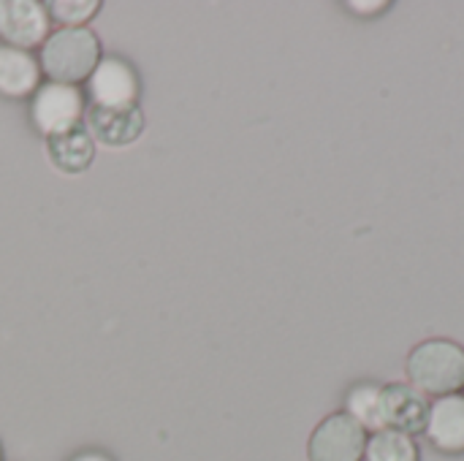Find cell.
Here are the masks:
<instances>
[{
	"label": "cell",
	"instance_id": "6da1fadb",
	"mask_svg": "<svg viewBox=\"0 0 464 461\" xmlns=\"http://www.w3.org/2000/svg\"><path fill=\"white\" fill-rule=\"evenodd\" d=\"M408 383L427 399H440L462 394L464 389V348L454 340L435 337L419 342L405 361Z\"/></svg>",
	"mask_w": 464,
	"mask_h": 461
},
{
	"label": "cell",
	"instance_id": "7a4b0ae2",
	"mask_svg": "<svg viewBox=\"0 0 464 461\" xmlns=\"http://www.w3.org/2000/svg\"><path fill=\"white\" fill-rule=\"evenodd\" d=\"M38 62L49 82L79 84L101 62V43L90 27H60L44 41Z\"/></svg>",
	"mask_w": 464,
	"mask_h": 461
},
{
	"label": "cell",
	"instance_id": "3957f363",
	"mask_svg": "<svg viewBox=\"0 0 464 461\" xmlns=\"http://www.w3.org/2000/svg\"><path fill=\"white\" fill-rule=\"evenodd\" d=\"M367 432L345 413L326 416L307 440L310 461H364Z\"/></svg>",
	"mask_w": 464,
	"mask_h": 461
},
{
	"label": "cell",
	"instance_id": "277c9868",
	"mask_svg": "<svg viewBox=\"0 0 464 461\" xmlns=\"http://www.w3.org/2000/svg\"><path fill=\"white\" fill-rule=\"evenodd\" d=\"M33 125L38 133L57 136L73 125H82L84 117V101L76 84H60V82H44L33 92V106H30Z\"/></svg>",
	"mask_w": 464,
	"mask_h": 461
},
{
	"label": "cell",
	"instance_id": "5b68a950",
	"mask_svg": "<svg viewBox=\"0 0 464 461\" xmlns=\"http://www.w3.org/2000/svg\"><path fill=\"white\" fill-rule=\"evenodd\" d=\"M0 38L14 49H33L49 38V11L35 0H0Z\"/></svg>",
	"mask_w": 464,
	"mask_h": 461
},
{
	"label": "cell",
	"instance_id": "8992f818",
	"mask_svg": "<svg viewBox=\"0 0 464 461\" xmlns=\"http://www.w3.org/2000/svg\"><path fill=\"white\" fill-rule=\"evenodd\" d=\"M84 128L90 130L95 144L120 149V147L133 144L141 136L144 114H141V109L136 103L133 106H114V109L92 103L84 111Z\"/></svg>",
	"mask_w": 464,
	"mask_h": 461
},
{
	"label": "cell",
	"instance_id": "52a82bcc",
	"mask_svg": "<svg viewBox=\"0 0 464 461\" xmlns=\"http://www.w3.org/2000/svg\"><path fill=\"white\" fill-rule=\"evenodd\" d=\"M90 98L95 106H133L139 95L136 71L120 57H101L92 76L87 79Z\"/></svg>",
	"mask_w": 464,
	"mask_h": 461
},
{
	"label": "cell",
	"instance_id": "ba28073f",
	"mask_svg": "<svg viewBox=\"0 0 464 461\" xmlns=\"http://www.w3.org/2000/svg\"><path fill=\"white\" fill-rule=\"evenodd\" d=\"M424 437L446 456L464 454V394H451L430 402Z\"/></svg>",
	"mask_w": 464,
	"mask_h": 461
},
{
	"label": "cell",
	"instance_id": "9c48e42d",
	"mask_svg": "<svg viewBox=\"0 0 464 461\" xmlns=\"http://www.w3.org/2000/svg\"><path fill=\"white\" fill-rule=\"evenodd\" d=\"M383 410H386V429L402 432L408 437L424 435L430 418V399L421 391H416L411 383L383 386Z\"/></svg>",
	"mask_w": 464,
	"mask_h": 461
},
{
	"label": "cell",
	"instance_id": "30bf717a",
	"mask_svg": "<svg viewBox=\"0 0 464 461\" xmlns=\"http://www.w3.org/2000/svg\"><path fill=\"white\" fill-rule=\"evenodd\" d=\"M41 87V62L14 46H0V95L27 98Z\"/></svg>",
	"mask_w": 464,
	"mask_h": 461
},
{
	"label": "cell",
	"instance_id": "8fae6325",
	"mask_svg": "<svg viewBox=\"0 0 464 461\" xmlns=\"http://www.w3.org/2000/svg\"><path fill=\"white\" fill-rule=\"evenodd\" d=\"M46 149H49L52 163L60 171H68V174L84 171L95 158V141H92L90 130L84 128V122L73 125V128H68V130H63L57 136H49Z\"/></svg>",
	"mask_w": 464,
	"mask_h": 461
},
{
	"label": "cell",
	"instance_id": "7c38bea8",
	"mask_svg": "<svg viewBox=\"0 0 464 461\" xmlns=\"http://www.w3.org/2000/svg\"><path fill=\"white\" fill-rule=\"evenodd\" d=\"M345 416H351L367 435L386 429V410H383V386L378 383H356L345 394Z\"/></svg>",
	"mask_w": 464,
	"mask_h": 461
},
{
	"label": "cell",
	"instance_id": "4fadbf2b",
	"mask_svg": "<svg viewBox=\"0 0 464 461\" xmlns=\"http://www.w3.org/2000/svg\"><path fill=\"white\" fill-rule=\"evenodd\" d=\"M364 461H421V456L413 437L394 429H383L367 437Z\"/></svg>",
	"mask_w": 464,
	"mask_h": 461
},
{
	"label": "cell",
	"instance_id": "5bb4252c",
	"mask_svg": "<svg viewBox=\"0 0 464 461\" xmlns=\"http://www.w3.org/2000/svg\"><path fill=\"white\" fill-rule=\"evenodd\" d=\"M101 8L98 0H52L46 3V11L54 22H60L63 27H84V22L90 16H95V11Z\"/></svg>",
	"mask_w": 464,
	"mask_h": 461
},
{
	"label": "cell",
	"instance_id": "9a60e30c",
	"mask_svg": "<svg viewBox=\"0 0 464 461\" xmlns=\"http://www.w3.org/2000/svg\"><path fill=\"white\" fill-rule=\"evenodd\" d=\"M392 3H386V0H351L348 3V8L351 11H356L359 16H375V14H381V11H386Z\"/></svg>",
	"mask_w": 464,
	"mask_h": 461
},
{
	"label": "cell",
	"instance_id": "2e32d148",
	"mask_svg": "<svg viewBox=\"0 0 464 461\" xmlns=\"http://www.w3.org/2000/svg\"><path fill=\"white\" fill-rule=\"evenodd\" d=\"M73 461H111L109 456H103V454H82V456H76Z\"/></svg>",
	"mask_w": 464,
	"mask_h": 461
},
{
	"label": "cell",
	"instance_id": "e0dca14e",
	"mask_svg": "<svg viewBox=\"0 0 464 461\" xmlns=\"http://www.w3.org/2000/svg\"><path fill=\"white\" fill-rule=\"evenodd\" d=\"M462 394H464V389H462Z\"/></svg>",
	"mask_w": 464,
	"mask_h": 461
}]
</instances>
